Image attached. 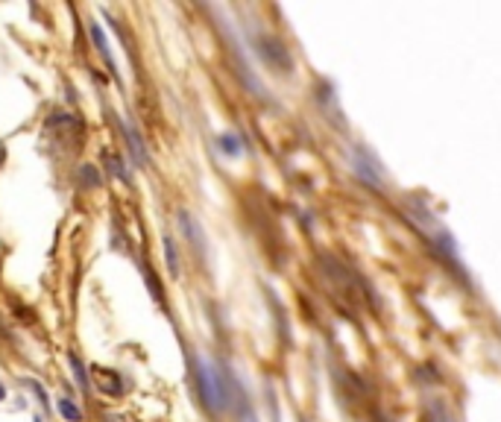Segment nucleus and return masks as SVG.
Segmentation results:
<instances>
[{"label": "nucleus", "instance_id": "1", "mask_svg": "<svg viewBox=\"0 0 501 422\" xmlns=\"http://www.w3.org/2000/svg\"><path fill=\"white\" fill-rule=\"evenodd\" d=\"M407 217L414 220V226L422 232V237L431 244L434 253L440 256V261H446L448 267H452V273L457 276H466L464 273V264H460V256H457V246L452 241V232H448L443 223L431 215L428 208H422V206H407Z\"/></svg>", "mask_w": 501, "mask_h": 422}, {"label": "nucleus", "instance_id": "2", "mask_svg": "<svg viewBox=\"0 0 501 422\" xmlns=\"http://www.w3.org/2000/svg\"><path fill=\"white\" fill-rule=\"evenodd\" d=\"M194 381H196V393H200V402L205 411L220 414L226 411V399H223V376L220 367L208 364V361H194Z\"/></svg>", "mask_w": 501, "mask_h": 422}, {"label": "nucleus", "instance_id": "3", "mask_svg": "<svg viewBox=\"0 0 501 422\" xmlns=\"http://www.w3.org/2000/svg\"><path fill=\"white\" fill-rule=\"evenodd\" d=\"M45 132H47V138L56 144V147L62 150H79L83 147V138H85V126L83 121H79L76 115L71 112H56V115H50L47 117V124H45Z\"/></svg>", "mask_w": 501, "mask_h": 422}, {"label": "nucleus", "instance_id": "4", "mask_svg": "<svg viewBox=\"0 0 501 422\" xmlns=\"http://www.w3.org/2000/svg\"><path fill=\"white\" fill-rule=\"evenodd\" d=\"M253 47L261 56V62L267 65V68H273L276 74H282V76L294 74V56H290V50L276 35H270V33L253 35Z\"/></svg>", "mask_w": 501, "mask_h": 422}, {"label": "nucleus", "instance_id": "5", "mask_svg": "<svg viewBox=\"0 0 501 422\" xmlns=\"http://www.w3.org/2000/svg\"><path fill=\"white\" fill-rule=\"evenodd\" d=\"M349 165L355 170V176H358L364 185H369L373 191H381V185H385V174H381V165L376 162V156L369 153L366 147H352L349 150Z\"/></svg>", "mask_w": 501, "mask_h": 422}, {"label": "nucleus", "instance_id": "6", "mask_svg": "<svg viewBox=\"0 0 501 422\" xmlns=\"http://www.w3.org/2000/svg\"><path fill=\"white\" fill-rule=\"evenodd\" d=\"M121 129H124V136H126V144H129V150H132V158L138 162V167H147V165H150V153H147V144H144L141 136L135 132V126H132L129 121H121Z\"/></svg>", "mask_w": 501, "mask_h": 422}, {"label": "nucleus", "instance_id": "7", "mask_svg": "<svg viewBox=\"0 0 501 422\" xmlns=\"http://www.w3.org/2000/svg\"><path fill=\"white\" fill-rule=\"evenodd\" d=\"M179 226H182V232H185V237H188V241H191V246L196 249V253H205V241H203V229H200V223H196L191 215H188V211H179Z\"/></svg>", "mask_w": 501, "mask_h": 422}, {"label": "nucleus", "instance_id": "8", "mask_svg": "<svg viewBox=\"0 0 501 422\" xmlns=\"http://www.w3.org/2000/svg\"><path fill=\"white\" fill-rule=\"evenodd\" d=\"M95 381L97 387L105 393V396H121L124 393V381H121V373H115V369H103V367H95Z\"/></svg>", "mask_w": 501, "mask_h": 422}, {"label": "nucleus", "instance_id": "9", "mask_svg": "<svg viewBox=\"0 0 501 422\" xmlns=\"http://www.w3.org/2000/svg\"><path fill=\"white\" fill-rule=\"evenodd\" d=\"M91 38H95V45H97V53L105 59V65H109V71L112 74H117V65H115V59H112V50H109V42H105V35H103V30L100 26L91 21Z\"/></svg>", "mask_w": 501, "mask_h": 422}, {"label": "nucleus", "instance_id": "10", "mask_svg": "<svg viewBox=\"0 0 501 422\" xmlns=\"http://www.w3.org/2000/svg\"><path fill=\"white\" fill-rule=\"evenodd\" d=\"M56 407L68 422H83V411H79V405L71 399V396H62V399L56 402Z\"/></svg>", "mask_w": 501, "mask_h": 422}, {"label": "nucleus", "instance_id": "11", "mask_svg": "<svg viewBox=\"0 0 501 422\" xmlns=\"http://www.w3.org/2000/svg\"><path fill=\"white\" fill-rule=\"evenodd\" d=\"M165 261H167V270L170 276H179V253H176V244H174V237L165 235Z\"/></svg>", "mask_w": 501, "mask_h": 422}, {"label": "nucleus", "instance_id": "12", "mask_svg": "<svg viewBox=\"0 0 501 422\" xmlns=\"http://www.w3.org/2000/svg\"><path fill=\"white\" fill-rule=\"evenodd\" d=\"M79 182H83V188H100V170L95 165H79Z\"/></svg>", "mask_w": 501, "mask_h": 422}, {"label": "nucleus", "instance_id": "13", "mask_svg": "<svg viewBox=\"0 0 501 422\" xmlns=\"http://www.w3.org/2000/svg\"><path fill=\"white\" fill-rule=\"evenodd\" d=\"M105 165H109V174L115 176V179H121V182H129V170L124 167V158L121 156H105Z\"/></svg>", "mask_w": 501, "mask_h": 422}, {"label": "nucleus", "instance_id": "14", "mask_svg": "<svg viewBox=\"0 0 501 422\" xmlns=\"http://www.w3.org/2000/svg\"><path fill=\"white\" fill-rule=\"evenodd\" d=\"M68 361H71V369H74V378H76L79 390H88V376H85V367H83V361H79L76 355H68Z\"/></svg>", "mask_w": 501, "mask_h": 422}, {"label": "nucleus", "instance_id": "15", "mask_svg": "<svg viewBox=\"0 0 501 422\" xmlns=\"http://www.w3.org/2000/svg\"><path fill=\"white\" fill-rule=\"evenodd\" d=\"M220 147L226 150V153H232V156L241 153V144H237V138H235V136H223V138H220Z\"/></svg>", "mask_w": 501, "mask_h": 422}, {"label": "nucleus", "instance_id": "16", "mask_svg": "<svg viewBox=\"0 0 501 422\" xmlns=\"http://www.w3.org/2000/svg\"><path fill=\"white\" fill-rule=\"evenodd\" d=\"M6 399V387L4 385H0V402H4Z\"/></svg>", "mask_w": 501, "mask_h": 422}, {"label": "nucleus", "instance_id": "17", "mask_svg": "<svg viewBox=\"0 0 501 422\" xmlns=\"http://www.w3.org/2000/svg\"><path fill=\"white\" fill-rule=\"evenodd\" d=\"M4 158H6V153H4V147H0V162H4Z\"/></svg>", "mask_w": 501, "mask_h": 422}, {"label": "nucleus", "instance_id": "18", "mask_svg": "<svg viewBox=\"0 0 501 422\" xmlns=\"http://www.w3.org/2000/svg\"><path fill=\"white\" fill-rule=\"evenodd\" d=\"M35 422H42V419H35Z\"/></svg>", "mask_w": 501, "mask_h": 422}]
</instances>
